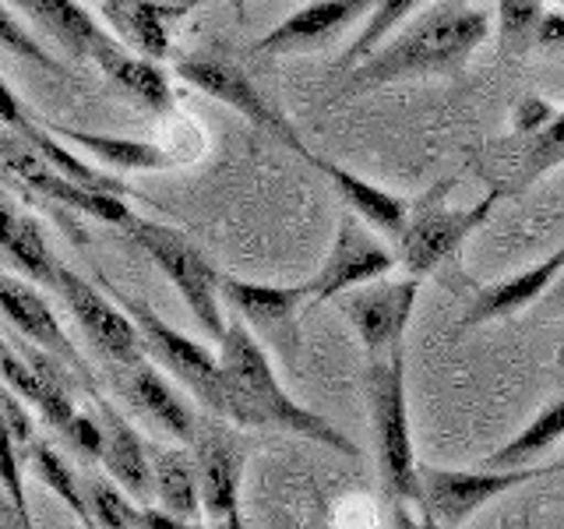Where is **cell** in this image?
Masks as SVG:
<instances>
[{
  "instance_id": "f35d334b",
  "label": "cell",
  "mask_w": 564,
  "mask_h": 529,
  "mask_svg": "<svg viewBox=\"0 0 564 529\" xmlns=\"http://www.w3.org/2000/svg\"><path fill=\"white\" fill-rule=\"evenodd\" d=\"M0 120H4L8 128L18 131V134L29 128V117H25L22 106H18V99L11 96V88L4 85V78H0Z\"/></svg>"
},
{
  "instance_id": "5bb4252c",
  "label": "cell",
  "mask_w": 564,
  "mask_h": 529,
  "mask_svg": "<svg viewBox=\"0 0 564 529\" xmlns=\"http://www.w3.org/2000/svg\"><path fill=\"white\" fill-rule=\"evenodd\" d=\"M194 458H198V481H202V511L208 522L240 529V490H243V466L247 452L243 441L229 431V420L208 423L194 434Z\"/></svg>"
},
{
  "instance_id": "4316f807",
  "label": "cell",
  "mask_w": 564,
  "mask_h": 529,
  "mask_svg": "<svg viewBox=\"0 0 564 529\" xmlns=\"http://www.w3.org/2000/svg\"><path fill=\"white\" fill-rule=\"evenodd\" d=\"M14 134H18V131H14ZM22 138L46 159V163H50L53 170H61V173L67 176V181H75V184H82V187H93V191L120 194V198H128V194H131V187L123 184V181H117V176H106V173L93 170L88 163H82L78 155H70V152L61 145V134L53 138V134H46L43 128H35V123H29V128L22 131Z\"/></svg>"
},
{
  "instance_id": "8fae6325",
  "label": "cell",
  "mask_w": 564,
  "mask_h": 529,
  "mask_svg": "<svg viewBox=\"0 0 564 529\" xmlns=\"http://www.w3.org/2000/svg\"><path fill=\"white\" fill-rule=\"evenodd\" d=\"M0 163H4V170L22 187L43 194V198L57 202V205L75 208V212H88V216L99 219V223L128 229L134 219V212L123 205L120 194H106V191H93V187H82L75 181H67L61 170H53L22 134H14L8 128V123L0 128Z\"/></svg>"
},
{
  "instance_id": "ba28073f",
  "label": "cell",
  "mask_w": 564,
  "mask_h": 529,
  "mask_svg": "<svg viewBox=\"0 0 564 529\" xmlns=\"http://www.w3.org/2000/svg\"><path fill=\"white\" fill-rule=\"evenodd\" d=\"M370 229L375 226L364 223L357 212H349V208L335 219L328 251L322 264H317V272L304 282L307 307L328 304V300L357 290L364 282H375L395 269L399 255L378 234H370Z\"/></svg>"
},
{
  "instance_id": "f546056e",
  "label": "cell",
  "mask_w": 564,
  "mask_h": 529,
  "mask_svg": "<svg viewBox=\"0 0 564 529\" xmlns=\"http://www.w3.org/2000/svg\"><path fill=\"white\" fill-rule=\"evenodd\" d=\"M88 490V508H93V522L106 529H145V505H134V498L120 484L93 481Z\"/></svg>"
},
{
  "instance_id": "4fadbf2b",
  "label": "cell",
  "mask_w": 564,
  "mask_h": 529,
  "mask_svg": "<svg viewBox=\"0 0 564 529\" xmlns=\"http://www.w3.org/2000/svg\"><path fill=\"white\" fill-rule=\"evenodd\" d=\"M223 304L237 311L261 343H272L296 360L300 353V314L307 307L304 282L300 287H264L237 276H219Z\"/></svg>"
},
{
  "instance_id": "b9f144b4",
  "label": "cell",
  "mask_w": 564,
  "mask_h": 529,
  "mask_svg": "<svg viewBox=\"0 0 564 529\" xmlns=\"http://www.w3.org/2000/svg\"><path fill=\"white\" fill-rule=\"evenodd\" d=\"M554 4H561V8H564V0H554Z\"/></svg>"
},
{
  "instance_id": "ab89813d",
  "label": "cell",
  "mask_w": 564,
  "mask_h": 529,
  "mask_svg": "<svg viewBox=\"0 0 564 529\" xmlns=\"http://www.w3.org/2000/svg\"><path fill=\"white\" fill-rule=\"evenodd\" d=\"M546 304H551L554 311H557V307H564V272L557 276V282H554V287L546 290Z\"/></svg>"
},
{
  "instance_id": "836d02e7",
  "label": "cell",
  "mask_w": 564,
  "mask_h": 529,
  "mask_svg": "<svg viewBox=\"0 0 564 529\" xmlns=\"http://www.w3.org/2000/svg\"><path fill=\"white\" fill-rule=\"evenodd\" d=\"M0 46H8L11 53H18V57H25V61H32V64H40V67H46V71H61V64L50 57V53L32 40V32L29 29H22L14 22V18L4 11V4H0Z\"/></svg>"
},
{
  "instance_id": "d4e9b609",
  "label": "cell",
  "mask_w": 564,
  "mask_h": 529,
  "mask_svg": "<svg viewBox=\"0 0 564 529\" xmlns=\"http://www.w3.org/2000/svg\"><path fill=\"white\" fill-rule=\"evenodd\" d=\"M0 247L18 261V269L29 272L35 282H46L53 287L57 282V261H53L50 247L29 216H22L14 205L0 198Z\"/></svg>"
},
{
  "instance_id": "d590c367",
  "label": "cell",
  "mask_w": 564,
  "mask_h": 529,
  "mask_svg": "<svg viewBox=\"0 0 564 529\" xmlns=\"http://www.w3.org/2000/svg\"><path fill=\"white\" fill-rule=\"evenodd\" d=\"M554 114H557V110H554L551 102H543V99H536V96H525V99L516 106V131H519L522 138L536 134Z\"/></svg>"
},
{
  "instance_id": "9a60e30c",
  "label": "cell",
  "mask_w": 564,
  "mask_h": 529,
  "mask_svg": "<svg viewBox=\"0 0 564 529\" xmlns=\"http://www.w3.org/2000/svg\"><path fill=\"white\" fill-rule=\"evenodd\" d=\"M378 0H307L290 18H282L251 46L258 57H286V53H307L332 43L335 35L352 29L364 14L375 11Z\"/></svg>"
},
{
  "instance_id": "7c38bea8",
  "label": "cell",
  "mask_w": 564,
  "mask_h": 529,
  "mask_svg": "<svg viewBox=\"0 0 564 529\" xmlns=\"http://www.w3.org/2000/svg\"><path fill=\"white\" fill-rule=\"evenodd\" d=\"M53 287L64 296L70 314L78 317L82 332L113 367L145 360V339H141L131 314L123 311L113 296H106L99 287H93V282L82 279L78 272L64 269V264H57V282H53Z\"/></svg>"
},
{
  "instance_id": "8d00e7d4",
  "label": "cell",
  "mask_w": 564,
  "mask_h": 529,
  "mask_svg": "<svg viewBox=\"0 0 564 529\" xmlns=\"http://www.w3.org/2000/svg\"><path fill=\"white\" fill-rule=\"evenodd\" d=\"M536 46L540 50H564V11H543L536 25Z\"/></svg>"
},
{
  "instance_id": "44dd1931",
  "label": "cell",
  "mask_w": 564,
  "mask_h": 529,
  "mask_svg": "<svg viewBox=\"0 0 564 529\" xmlns=\"http://www.w3.org/2000/svg\"><path fill=\"white\" fill-rule=\"evenodd\" d=\"M11 4L22 8L35 25L50 32L67 53H75L82 61H96L113 43V35L102 32L93 22V14L78 8L75 0H11Z\"/></svg>"
},
{
  "instance_id": "603a6c76",
  "label": "cell",
  "mask_w": 564,
  "mask_h": 529,
  "mask_svg": "<svg viewBox=\"0 0 564 529\" xmlns=\"http://www.w3.org/2000/svg\"><path fill=\"white\" fill-rule=\"evenodd\" d=\"M152 484L155 501L170 516L191 522L202 511V481L198 458L184 449H152Z\"/></svg>"
},
{
  "instance_id": "d6986e66",
  "label": "cell",
  "mask_w": 564,
  "mask_h": 529,
  "mask_svg": "<svg viewBox=\"0 0 564 529\" xmlns=\"http://www.w3.org/2000/svg\"><path fill=\"white\" fill-rule=\"evenodd\" d=\"M561 272H564V244L551 258L529 264V269H522L519 276H508L501 282H490V287H484L469 304V311L463 317V328H476L484 322H498V317L519 314L522 307L533 304V300L546 296V290L554 287Z\"/></svg>"
},
{
  "instance_id": "2e32d148",
  "label": "cell",
  "mask_w": 564,
  "mask_h": 529,
  "mask_svg": "<svg viewBox=\"0 0 564 529\" xmlns=\"http://www.w3.org/2000/svg\"><path fill=\"white\" fill-rule=\"evenodd\" d=\"M120 392L134 410L145 417L155 431H163L166 438L181 441V445H194V434H198V423L194 413L176 399L170 381L159 375V370L145 360L120 367Z\"/></svg>"
},
{
  "instance_id": "f1b7e54d",
  "label": "cell",
  "mask_w": 564,
  "mask_h": 529,
  "mask_svg": "<svg viewBox=\"0 0 564 529\" xmlns=\"http://www.w3.org/2000/svg\"><path fill=\"white\" fill-rule=\"evenodd\" d=\"M29 458H32V469H35V476L57 494V498L75 511V516L88 526L93 522V508H88V498H85V487H78V476L70 473V466L64 463V458L53 452L46 441H32L29 445V452H25Z\"/></svg>"
},
{
  "instance_id": "8992f818",
  "label": "cell",
  "mask_w": 564,
  "mask_h": 529,
  "mask_svg": "<svg viewBox=\"0 0 564 529\" xmlns=\"http://www.w3.org/2000/svg\"><path fill=\"white\" fill-rule=\"evenodd\" d=\"M128 237L149 255V261L166 276V282H173V290L181 293L184 307L191 311L194 322L202 325L208 339L223 343L226 325H229L223 317V293H219L223 272L212 269V261L173 226L134 216L128 226Z\"/></svg>"
},
{
  "instance_id": "7402d4cb",
  "label": "cell",
  "mask_w": 564,
  "mask_h": 529,
  "mask_svg": "<svg viewBox=\"0 0 564 529\" xmlns=\"http://www.w3.org/2000/svg\"><path fill=\"white\" fill-rule=\"evenodd\" d=\"M106 78H110L123 96L138 102L149 114H166L173 106V88L166 71L159 67L152 57H131L117 40L106 46L99 57L93 61Z\"/></svg>"
},
{
  "instance_id": "4dcf8cb0",
  "label": "cell",
  "mask_w": 564,
  "mask_h": 529,
  "mask_svg": "<svg viewBox=\"0 0 564 529\" xmlns=\"http://www.w3.org/2000/svg\"><path fill=\"white\" fill-rule=\"evenodd\" d=\"M564 166V110H557L536 134L525 138L522 149V187L540 181L543 173Z\"/></svg>"
},
{
  "instance_id": "9c48e42d",
  "label": "cell",
  "mask_w": 564,
  "mask_h": 529,
  "mask_svg": "<svg viewBox=\"0 0 564 529\" xmlns=\"http://www.w3.org/2000/svg\"><path fill=\"white\" fill-rule=\"evenodd\" d=\"M416 300H420L416 276H405V279L381 276L375 282H364V287L335 296V304L349 317L367 360H375V357H388V353L402 349L405 328H410L413 311H416Z\"/></svg>"
},
{
  "instance_id": "ac0fdd59",
  "label": "cell",
  "mask_w": 564,
  "mask_h": 529,
  "mask_svg": "<svg viewBox=\"0 0 564 529\" xmlns=\"http://www.w3.org/2000/svg\"><path fill=\"white\" fill-rule=\"evenodd\" d=\"M99 423H102V466L113 476V484H120L131 494L134 501H149L155 498V484H152V455L149 445L141 441V434L123 420L110 402L99 399Z\"/></svg>"
},
{
  "instance_id": "ffe728a7",
  "label": "cell",
  "mask_w": 564,
  "mask_h": 529,
  "mask_svg": "<svg viewBox=\"0 0 564 529\" xmlns=\"http://www.w3.org/2000/svg\"><path fill=\"white\" fill-rule=\"evenodd\" d=\"M0 311L11 317V325L22 332L29 343L53 353V357H61L64 364L75 367L78 375H88L78 349L70 346V339L64 335L57 317H53L50 304L32 287H25V282H18L11 276H0Z\"/></svg>"
},
{
  "instance_id": "e575fe53",
  "label": "cell",
  "mask_w": 564,
  "mask_h": 529,
  "mask_svg": "<svg viewBox=\"0 0 564 529\" xmlns=\"http://www.w3.org/2000/svg\"><path fill=\"white\" fill-rule=\"evenodd\" d=\"M61 434L70 441V449H78L82 455H96L99 458V452H102V423L99 420L75 413Z\"/></svg>"
},
{
  "instance_id": "1f68e13d",
  "label": "cell",
  "mask_w": 564,
  "mask_h": 529,
  "mask_svg": "<svg viewBox=\"0 0 564 529\" xmlns=\"http://www.w3.org/2000/svg\"><path fill=\"white\" fill-rule=\"evenodd\" d=\"M501 11V50L505 53H525L536 46V25L546 11L543 0H498Z\"/></svg>"
},
{
  "instance_id": "52a82bcc",
  "label": "cell",
  "mask_w": 564,
  "mask_h": 529,
  "mask_svg": "<svg viewBox=\"0 0 564 529\" xmlns=\"http://www.w3.org/2000/svg\"><path fill=\"white\" fill-rule=\"evenodd\" d=\"M564 473V463H533V466H505V469H445L420 463V522L423 526H466L476 511L501 498L508 490H519L543 476Z\"/></svg>"
},
{
  "instance_id": "30bf717a",
  "label": "cell",
  "mask_w": 564,
  "mask_h": 529,
  "mask_svg": "<svg viewBox=\"0 0 564 529\" xmlns=\"http://www.w3.org/2000/svg\"><path fill=\"white\" fill-rule=\"evenodd\" d=\"M176 75H181L191 88L198 93L219 99L229 110H237L247 123H254L258 131H269L272 138H279L282 145L293 149L296 155H311L300 141L296 128L275 110V102L261 93V88L251 82L243 67H237L234 61H223V57H181L176 61Z\"/></svg>"
},
{
  "instance_id": "277c9868",
  "label": "cell",
  "mask_w": 564,
  "mask_h": 529,
  "mask_svg": "<svg viewBox=\"0 0 564 529\" xmlns=\"http://www.w3.org/2000/svg\"><path fill=\"white\" fill-rule=\"evenodd\" d=\"M364 399L370 431H375V455L384 498L399 516L420 505V458L410 431V396H405V349L367 360Z\"/></svg>"
},
{
  "instance_id": "e0dca14e",
  "label": "cell",
  "mask_w": 564,
  "mask_h": 529,
  "mask_svg": "<svg viewBox=\"0 0 564 529\" xmlns=\"http://www.w3.org/2000/svg\"><path fill=\"white\" fill-rule=\"evenodd\" d=\"M307 163L325 176V181L332 184V191L346 202L349 212H357V216L375 226L378 234L399 240V234L405 229V219H410V205H413L410 198H402V194H392V191L364 181V176L346 170L343 163H332V159H325V155L311 152Z\"/></svg>"
},
{
  "instance_id": "60d3db41",
  "label": "cell",
  "mask_w": 564,
  "mask_h": 529,
  "mask_svg": "<svg viewBox=\"0 0 564 529\" xmlns=\"http://www.w3.org/2000/svg\"><path fill=\"white\" fill-rule=\"evenodd\" d=\"M4 173H8V170H4V163H0V176H4Z\"/></svg>"
},
{
  "instance_id": "484cf974",
  "label": "cell",
  "mask_w": 564,
  "mask_h": 529,
  "mask_svg": "<svg viewBox=\"0 0 564 529\" xmlns=\"http://www.w3.org/2000/svg\"><path fill=\"white\" fill-rule=\"evenodd\" d=\"M57 134L64 141H75V145L88 149L93 155H99L102 163H110L117 170H170L176 166V159L152 145V141H138V138H110V134H88V131H70V128H57Z\"/></svg>"
},
{
  "instance_id": "83f0119b",
  "label": "cell",
  "mask_w": 564,
  "mask_h": 529,
  "mask_svg": "<svg viewBox=\"0 0 564 529\" xmlns=\"http://www.w3.org/2000/svg\"><path fill=\"white\" fill-rule=\"evenodd\" d=\"M420 8H427V0H378L375 11L367 14V25L349 40L346 53L339 57V67L352 71L367 57V53H375L388 40V35H392L405 22V18H410L413 11H420Z\"/></svg>"
},
{
  "instance_id": "5b68a950",
  "label": "cell",
  "mask_w": 564,
  "mask_h": 529,
  "mask_svg": "<svg viewBox=\"0 0 564 529\" xmlns=\"http://www.w3.org/2000/svg\"><path fill=\"white\" fill-rule=\"evenodd\" d=\"M452 187H455V176H445V181L427 187L410 205V219H405V229L395 240L399 244L395 255L405 276L423 279L437 272L452 255L463 251V244L490 219V212L501 202V191L494 187L480 202H473L466 208H452L448 205Z\"/></svg>"
},
{
  "instance_id": "3957f363",
  "label": "cell",
  "mask_w": 564,
  "mask_h": 529,
  "mask_svg": "<svg viewBox=\"0 0 564 529\" xmlns=\"http://www.w3.org/2000/svg\"><path fill=\"white\" fill-rule=\"evenodd\" d=\"M219 360L229 375L240 381L247 399L258 406V413L264 417V428H275V431L296 434L304 441H314V445L332 449L346 458H360L357 441H349L339 428H335V423H328L322 413L307 410L304 402H296L286 388H282L269 349H264V343L251 332V325H247L243 317L226 325V335L219 343Z\"/></svg>"
},
{
  "instance_id": "74e56055",
  "label": "cell",
  "mask_w": 564,
  "mask_h": 529,
  "mask_svg": "<svg viewBox=\"0 0 564 529\" xmlns=\"http://www.w3.org/2000/svg\"><path fill=\"white\" fill-rule=\"evenodd\" d=\"M99 4H138V8L163 11L170 22H181L184 14H191L194 8H198V0H99Z\"/></svg>"
},
{
  "instance_id": "6da1fadb",
  "label": "cell",
  "mask_w": 564,
  "mask_h": 529,
  "mask_svg": "<svg viewBox=\"0 0 564 529\" xmlns=\"http://www.w3.org/2000/svg\"><path fill=\"white\" fill-rule=\"evenodd\" d=\"M487 35L490 18L480 8H469V0H437L346 71V93H367L416 75H458Z\"/></svg>"
},
{
  "instance_id": "7a4b0ae2",
  "label": "cell",
  "mask_w": 564,
  "mask_h": 529,
  "mask_svg": "<svg viewBox=\"0 0 564 529\" xmlns=\"http://www.w3.org/2000/svg\"><path fill=\"white\" fill-rule=\"evenodd\" d=\"M99 287L110 290V296L131 314V322L138 325L141 339H145V349L166 370H173L176 381L191 388V396L198 399L212 417L229 420L234 428H251V431L264 428V417L258 413V406L247 399L240 381L229 375L219 357H212L202 343H194L184 332L166 325L163 317L145 304V300L117 290L110 279H99Z\"/></svg>"
},
{
  "instance_id": "cb8c5ba5",
  "label": "cell",
  "mask_w": 564,
  "mask_h": 529,
  "mask_svg": "<svg viewBox=\"0 0 564 529\" xmlns=\"http://www.w3.org/2000/svg\"><path fill=\"white\" fill-rule=\"evenodd\" d=\"M564 438V396L546 402L543 410L525 423V428L508 438L501 449H494L487 455V466L505 469V466H533L551 452L557 441Z\"/></svg>"
},
{
  "instance_id": "d6a6232c",
  "label": "cell",
  "mask_w": 564,
  "mask_h": 529,
  "mask_svg": "<svg viewBox=\"0 0 564 529\" xmlns=\"http://www.w3.org/2000/svg\"><path fill=\"white\" fill-rule=\"evenodd\" d=\"M0 487L8 490V498L18 505V511L29 516L25 487H22V458H18V445H14V434L8 428L4 413H0Z\"/></svg>"
}]
</instances>
